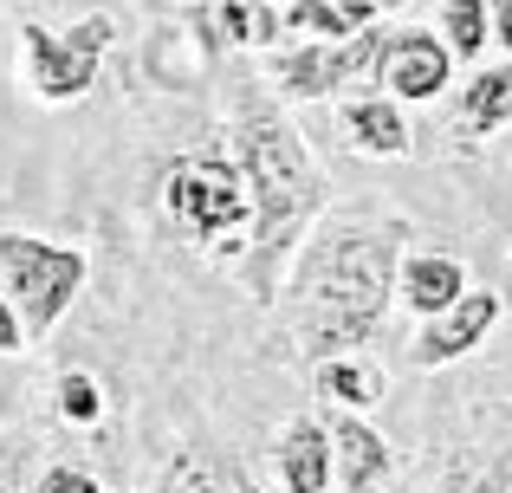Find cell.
I'll list each match as a JSON object with an SVG mask.
<instances>
[{
  "label": "cell",
  "mask_w": 512,
  "mask_h": 493,
  "mask_svg": "<svg viewBox=\"0 0 512 493\" xmlns=\"http://www.w3.org/2000/svg\"><path fill=\"white\" fill-rule=\"evenodd\" d=\"M234 150H240V182L253 195V247L240 260V279H247L253 299H273L279 292V266L286 253L305 241L318 215L331 202V176L312 156V143L273 111V104H247L234 117Z\"/></svg>",
  "instance_id": "cell-2"
},
{
  "label": "cell",
  "mask_w": 512,
  "mask_h": 493,
  "mask_svg": "<svg viewBox=\"0 0 512 493\" xmlns=\"http://www.w3.org/2000/svg\"><path fill=\"white\" fill-rule=\"evenodd\" d=\"M221 33L234 39V46H273L286 26H279V13L260 7V0H221Z\"/></svg>",
  "instance_id": "cell-17"
},
{
  "label": "cell",
  "mask_w": 512,
  "mask_h": 493,
  "mask_svg": "<svg viewBox=\"0 0 512 493\" xmlns=\"http://www.w3.org/2000/svg\"><path fill=\"white\" fill-rule=\"evenodd\" d=\"M59 416L72 422V429H98V416H104V383L91 377V370H65V377H59Z\"/></svg>",
  "instance_id": "cell-18"
},
{
  "label": "cell",
  "mask_w": 512,
  "mask_h": 493,
  "mask_svg": "<svg viewBox=\"0 0 512 493\" xmlns=\"http://www.w3.org/2000/svg\"><path fill=\"white\" fill-rule=\"evenodd\" d=\"M13 351H26V331H20V312L7 305V292H0V357H13Z\"/></svg>",
  "instance_id": "cell-25"
},
{
  "label": "cell",
  "mask_w": 512,
  "mask_h": 493,
  "mask_svg": "<svg viewBox=\"0 0 512 493\" xmlns=\"http://www.w3.org/2000/svg\"><path fill=\"white\" fill-rule=\"evenodd\" d=\"M344 130L363 156H409V143H415V130H409L396 98H357L344 111Z\"/></svg>",
  "instance_id": "cell-13"
},
{
  "label": "cell",
  "mask_w": 512,
  "mask_h": 493,
  "mask_svg": "<svg viewBox=\"0 0 512 493\" xmlns=\"http://www.w3.org/2000/svg\"><path fill=\"white\" fill-rule=\"evenodd\" d=\"M0 493H26V448L0 435Z\"/></svg>",
  "instance_id": "cell-22"
},
{
  "label": "cell",
  "mask_w": 512,
  "mask_h": 493,
  "mask_svg": "<svg viewBox=\"0 0 512 493\" xmlns=\"http://www.w3.org/2000/svg\"><path fill=\"white\" fill-rule=\"evenodd\" d=\"M273 468L286 493H331V429L312 416H292L273 442Z\"/></svg>",
  "instance_id": "cell-10"
},
{
  "label": "cell",
  "mask_w": 512,
  "mask_h": 493,
  "mask_svg": "<svg viewBox=\"0 0 512 493\" xmlns=\"http://www.w3.org/2000/svg\"><path fill=\"white\" fill-rule=\"evenodd\" d=\"M163 215L188 241H221V234L253 228V195H247L234 163H221V156H182V163L163 169Z\"/></svg>",
  "instance_id": "cell-4"
},
{
  "label": "cell",
  "mask_w": 512,
  "mask_h": 493,
  "mask_svg": "<svg viewBox=\"0 0 512 493\" xmlns=\"http://www.w3.org/2000/svg\"><path fill=\"white\" fill-rule=\"evenodd\" d=\"M500 325V292H487V286H467L461 299L448 305V312H435L422 331H415V344H409V357L422 370H441V364H461L467 351H480L487 344V331Z\"/></svg>",
  "instance_id": "cell-8"
},
{
  "label": "cell",
  "mask_w": 512,
  "mask_h": 493,
  "mask_svg": "<svg viewBox=\"0 0 512 493\" xmlns=\"http://www.w3.org/2000/svg\"><path fill=\"white\" fill-rule=\"evenodd\" d=\"M441 39L454 59H480L487 52V0H441Z\"/></svg>",
  "instance_id": "cell-16"
},
{
  "label": "cell",
  "mask_w": 512,
  "mask_h": 493,
  "mask_svg": "<svg viewBox=\"0 0 512 493\" xmlns=\"http://www.w3.org/2000/svg\"><path fill=\"white\" fill-rule=\"evenodd\" d=\"M0 273H7V305L20 312L26 338H46L65 318V305L85 286V253L59 241H33V234H0Z\"/></svg>",
  "instance_id": "cell-3"
},
{
  "label": "cell",
  "mask_w": 512,
  "mask_h": 493,
  "mask_svg": "<svg viewBox=\"0 0 512 493\" xmlns=\"http://www.w3.org/2000/svg\"><path fill=\"white\" fill-rule=\"evenodd\" d=\"M156 493H260V487H253V474L240 468L234 455H221V448H182V455H169Z\"/></svg>",
  "instance_id": "cell-12"
},
{
  "label": "cell",
  "mask_w": 512,
  "mask_h": 493,
  "mask_svg": "<svg viewBox=\"0 0 512 493\" xmlns=\"http://www.w3.org/2000/svg\"><path fill=\"white\" fill-rule=\"evenodd\" d=\"M396 292L409 299V312L435 318L467 292V266L454 260V253H409V260L396 266Z\"/></svg>",
  "instance_id": "cell-11"
},
{
  "label": "cell",
  "mask_w": 512,
  "mask_h": 493,
  "mask_svg": "<svg viewBox=\"0 0 512 493\" xmlns=\"http://www.w3.org/2000/svg\"><path fill=\"white\" fill-rule=\"evenodd\" d=\"M279 26L299 33V39H344L350 33V20L331 7V0H292V7L279 13Z\"/></svg>",
  "instance_id": "cell-20"
},
{
  "label": "cell",
  "mask_w": 512,
  "mask_h": 493,
  "mask_svg": "<svg viewBox=\"0 0 512 493\" xmlns=\"http://www.w3.org/2000/svg\"><path fill=\"white\" fill-rule=\"evenodd\" d=\"M111 33L117 26L104 20V13H91V20L65 26V33H52V26H20V65H26V85L39 91L46 104H72L85 98L91 85H98V59L111 52Z\"/></svg>",
  "instance_id": "cell-5"
},
{
  "label": "cell",
  "mask_w": 512,
  "mask_h": 493,
  "mask_svg": "<svg viewBox=\"0 0 512 493\" xmlns=\"http://www.w3.org/2000/svg\"><path fill=\"white\" fill-rule=\"evenodd\" d=\"M402 241H409V228L389 215H344L305 241L286 292H292V338L312 364L376 338L389 292H396Z\"/></svg>",
  "instance_id": "cell-1"
},
{
  "label": "cell",
  "mask_w": 512,
  "mask_h": 493,
  "mask_svg": "<svg viewBox=\"0 0 512 493\" xmlns=\"http://www.w3.org/2000/svg\"><path fill=\"white\" fill-rule=\"evenodd\" d=\"M376 46H383L376 26H357V33H344V39H299V46L266 59V78H273L279 91H292V98H331V91L350 85L357 72H370Z\"/></svg>",
  "instance_id": "cell-6"
},
{
  "label": "cell",
  "mask_w": 512,
  "mask_h": 493,
  "mask_svg": "<svg viewBox=\"0 0 512 493\" xmlns=\"http://www.w3.org/2000/svg\"><path fill=\"white\" fill-rule=\"evenodd\" d=\"M441 493H512V455H487V461H454Z\"/></svg>",
  "instance_id": "cell-19"
},
{
  "label": "cell",
  "mask_w": 512,
  "mask_h": 493,
  "mask_svg": "<svg viewBox=\"0 0 512 493\" xmlns=\"http://www.w3.org/2000/svg\"><path fill=\"white\" fill-rule=\"evenodd\" d=\"M312 383H318V396H331L338 409H370V403H383V370H376L370 357H357V351L318 357V364H312Z\"/></svg>",
  "instance_id": "cell-15"
},
{
  "label": "cell",
  "mask_w": 512,
  "mask_h": 493,
  "mask_svg": "<svg viewBox=\"0 0 512 493\" xmlns=\"http://www.w3.org/2000/svg\"><path fill=\"white\" fill-rule=\"evenodd\" d=\"M370 72H376V85H383V98L428 104V98L448 91L454 52H448V39L428 33V26H389L383 46H376V59H370Z\"/></svg>",
  "instance_id": "cell-7"
},
{
  "label": "cell",
  "mask_w": 512,
  "mask_h": 493,
  "mask_svg": "<svg viewBox=\"0 0 512 493\" xmlns=\"http://www.w3.org/2000/svg\"><path fill=\"white\" fill-rule=\"evenodd\" d=\"M454 124H461L467 137H493V130L512 124V59L480 65L474 85L461 91V117H454Z\"/></svg>",
  "instance_id": "cell-14"
},
{
  "label": "cell",
  "mask_w": 512,
  "mask_h": 493,
  "mask_svg": "<svg viewBox=\"0 0 512 493\" xmlns=\"http://www.w3.org/2000/svg\"><path fill=\"white\" fill-rule=\"evenodd\" d=\"M325 429H331V487L376 493V487L389 481V442L357 416V409L338 416V422H325Z\"/></svg>",
  "instance_id": "cell-9"
},
{
  "label": "cell",
  "mask_w": 512,
  "mask_h": 493,
  "mask_svg": "<svg viewBox=\"0 0 512 493\" xmlns=\"http://www.w3.org/2000/svg\"><path fill=\"white\" fill-rule=\"evenodd\" d=\"M39 493H104V487H98V474H85V468H46L39 474Z\"/></svg>",
  "instance_id": "cell-21"
},
{
  "label": "cell",
  "mask_w": 512,
  "mask_h": 493,
  "mask_svg": "<svg viewBox=\"0 0 512 493\" xmlns=\"http://www.w3.org/2000/svg\"><path fill=\"white\" fill-rule=\"evenodd\" d=\"M487 39H500V52L512 59V0H487Z\"/></svg>",
  "instance_id": "cell-24"
},
{
  "label": "cell",
  "mask_w": 512,
  "mask_h": 493,
  "mask_svg": "<svg viewBox=\"0 0 512 493\" xmlns=\"http://www.w3.org/2000/svg\"><path fill=\"white\" fill-rule=\"evenodd\" d=\"M331 7H338L344 20H350V33H357V26H376L389 7H402V0H331Z\"/></svg>",
  "instance_id": "cell-23"
}]
</instances>
